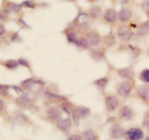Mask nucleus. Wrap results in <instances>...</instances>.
<instances>
[{"mask_svg":"<svg viewBox=\"0 0 149 140\" xmlns=\"http://www.w3.org/2000/svg\"><path fill=\"white\" fill-rule=\"evenodd\" d=\"M125 131L119 125H114L111 128L110 134L113 139H120L125 136Z\"/></svg>","mask_w":149,"mask_h":140,"instance_id":"20e7f679","label":"nucleus"},{"mask_svg":"<svg viewBox=\"0 0 149 140\" xmlns=\"http://www.w3.org/2000/svg\"><path fill=\"white\" fill-rule=\"evenodd\" d=\"M19 9H20V7L18 5H17L16 4H14V3H10L7 6V10L9 12H17L18 11Z\"/></svg>","mask_w":149,"mask_h":140,"instance_id":"aec40b11","label":"nucleus"},{"mask_svg":"<svg viewBox=\"0 0 149 140\" xmlns=\"http://www.w3.org/2000/svg\"><path fill=\"white\" fill-rule=\"evenodd\" d=\"M3 108H4V103H3L2 100H0V111H1Z\"/></svg>","mask_w":149,"mask_h":140,"instance_id":"c756f323","label":"nucleus"},{"mask_svg":"<svg viewBox=\"0 0 149 140\" xmlns=\"http://www.w3.org/2000/svg\"><path fill=\"white\" fill-rule=\"evenodd\" d=\"M76 113H77V116L84 119V118L87 117L90 114V110L88 108H87V107H80L77 108Z\"/></svg>","mask_w":149,"mask_h":140,"instance_id":"9b49d317","label":"nucleus"},{"mask_svg":"<svg viewBox=\"0 0 149 140\" xmlns=\"http://www.w3.org/2000/svg\"><path fill=\"white\" fill-rule=\"evenodd\" d=\"M138 32L141 35L147 34L149 32V22L141 23L139 26V28H138Z\"/></svg>","mask_w":149,"mask_h":140,"instance_id":"dca6fc26","label":"nucleus"},{"mask_svg":"<svg viewBox=\"0 0 149 140\" xmlns=\"http://www.w3.org/2000/svg\"><path fill=\"white\" fill-rule=\"evenodd\" d=\"M143 8L146 12L149 13V0H146L143 4Z\"/></svg>","mask_w":149,"mask_h":140,"instance_id":"393cba45","label":"nucleus"},{"mask_svg":"<svg viewBox=\"0 0 149 140\" xmlns=\"http://www.w3.org/2000/svg\"><path fill=\"white\" fill-rule=\"evenodd\" d=\"M68 140H82V138H81L79 135L75 134L70 137L68 139Z\"/></svg>","mask_w":149,"mask_h":140,"instance_id":"a878e982","label":"nucleus"},{"mask_svg":"<svg viewBox=\"0 0 149 140\" xmlns=\"http://www.w3.org/2000/svg\"><path fill=\"white\" fill-rule=\"evenodd\" d=\"M9 90V87L7 85H0V94H6Z\"/></svg>","mask_w":149,"mask_h":140,"instance_id":"b1692460","label":"nucleus"},{"mask_svg":"<svg viewBox=\"0 0 149 140\" xmlns=\"http://www.w3.org/2000/svg\"><path fill=\"white\" fill-rule=\"evenodd\" d=\"M24 4L26 6V7H33V6H34L33 3L31 2V1H25Z\"/></svg>","mask_w":149,"mask_h":140,"instance_id":"cd10ccee","label":"nucleus"},{"mask_svg":"<svg viewBox=\"0 0 149 140\" xmlns=\"http://www.w3.org/2000/svg\"><path fill=\"white\" fill-rule=\"evenodd\" d=\"M119 74L122 77L125 78H130L132 76L133 73H132V71L130 69V68H124V69L119 70Z\"/></svg>","mask_w":149,"mask_h":140,"instance_id":"2eb2a0df","label":"nucleus"},{"mask_svg":"<svg viewBox=\"0 0 149 140\" xmlns=\"http://www.w3.org/2000/svg\"><path fill=\"white\" fill-rule=\"evenodd\" d=\"M4 32H5V29H4V26L2 25H0V36L4 34Z\"/></svg>","mask_w":149,"mask_h":140,"instance_id":"c85d7f7f","label":"nucleus"},{"mask_svg":"<svg viewBox=\"0 0 149 140\" xmlns=\"http://www.w3.org/2000/svg\"><path fill=\"white\" fill-rule=\"evenodd\" d=\"M22 85L23 87H25L26 89H30L31 88L32 86H33V81H31V79H28L26 81H23L22 83Z\"/></svg>","mask_w":149,"mask_h":140,"instance_id":"5701e85b","label":"nucleus"},{"mask_svg":"<svg viewBox=\"0 0 149 140\" xmlns=\"http://www.w3.org/2000/svg\"><path fill=\"white\" fill-rule=\"evenodd\" d=\"M90 12V15H92V17L93 16V17H97L100 15V14H101V10H100V9L98 8V7H95V8L91 9Z\"/></svg>","mask_w":149,"mask_h":140,"instance_id":"6ab92c4d","label":"nucleus"},{"mask_svg":"<svg viewBox=\"0 0 149 140\" xmlns=\"http://www.w3.org/2000/svg\"><path fill=\"white\" fill-rule=\"evenodd\" d=\"M106 105L108 110L113 111L119 106V100L113 97H108L106 99Z\"/></svg>","mask_w":149,"mask_h":140,"instance_id":"423d86ee","label":"nucleus"},{"mask_svg":"<svg viewBox=\"0 0 149 140\" xmlns=\"http://www.w3.org/2000/svg\"><path fill=\"white\" fill-rule=\"evenodd\" d=\"M95 83V84L99 87V88H104L106 86V84H107L108 80L106 79V78H100V79L97 80Z\"/></svg>","mask_w":149,"mask_h":140,"instance_id":"f3484780","label":"nucleus"},{"mask_svg":"<svg viewBox=\"0 0 149 140\" xmlns=\"http://www.w3.org/2000/svg\"><path fill=\"white\" fill-rule=\"evenodd\" d=\"M48 115L53 120H58L61 116V112L56 107H52L48 110Z\"/></svg>","mask_w":149,"mask_h":140,"instance_id":"f8f14e48","label":"nucleus"},{"mask_svg":"<svg viewBox=\"0 0 149 140\" xmlns=\"http://www.w3.org/2000/svg\"><path fill=\"white\" fill-rule=\"evenodd\" d=\"M103 17L106 21L109 22V23H113V22L116 21L117 15H116V12L115 10L110 9V10H107L105 12Z\"/></svg>","mask_w":149,"mask_h":140,"instance_id":"6e6552de","label":"nucleus"},{"mask_svg":"<svg viewBox=\"0 0 149 140\" xmlns=\"http://www.w3.org/2000/svg\"><path fill=\"white\" fill-rule=\"evenodd\" d=\"M118 36L122 41H128L132 38V32L127 26H122L118 30Z\"/></svg>","mask_w":149,"mask_h":140,"instance_id":"f257e3e1","label":"nucleus"},{"mask_svg":"<svg viewBox=\"0 0 149 140\" xmlns=\"http://www.w3.org/2000/svg\"><path fill=\"white\" fill-rule=\"evenodd\" d=\"M83 137L84 140H97V137L95 132L93 130H87L83 134Z\"/></svg>","mask_w":149,"mask_h":140,"instance_id":"ddd939ff","label":"nucleus"},{"mask_svg":"<svg viewBox=\"0 0 149 140\" xmlns=\"http://www.w3.org/2000/svg\"><path fill=\"white\" fill-rule=\"evenodd\" d=\"M144 123H145L146 126L149 129V113H148L146 116L145 120H144Z\"/></svg>","mask_w":149,"mask_h":140,"instance_id":"bb28decb","label":"nucleus"},{"mask_svg":"<svg viewBox=\"0 0 149 140\" xmlns=\"http://www.w3.org/2000/svg\"><path fill=\"white\" fill-rule=\"evenodd\" d=\"M119 116L124 119L129 120V119H132V117L133 116V112L129 107H123L119 111Z\"/></svg>","mask_w":149,"mask_h":140,"instance_id":"1a4fd4ad","label":"nucleus"},{"mask_svg":"<svg viewBox=\"0 0 149 140\" xmlns=\"http://www.w3.org/2000/svg\"><path fill=\"white\" fill-rule=\"evenodd\" d=\"M87 41L88 42V44H90L93 45V46H96V45H97L100 43V38L96 33H91L87 35Z\"/></svg>","mask_w":149,"mask_h":140,"instance_id":"9d476101","label":"nucleus"},{"mask_svg":"<svg viewBox=\"0 0 149 140\" xmlns=\"http://www.w3.org/2000/svg\"><path fill=\"white\" fill-rule=\"evenodd\" d=\"M138 93L142 98L148 99L149 98V88L147 87H140L138 89Z\"/></svg>","mask_w":149,"mask_h":140,"instance_id":"4468645a","label":"nucleus"},{"mask_svg":"<svg viewBox=\"0 0 149 140\" xmlns=\"http://www.w3.org/2000/svg\"><path fill=\"white\" fill-rule=\"evenodd\" d=\"M132 87H131L130 83L128 81H124L121 83L118 87V94L122 97H126L130 93Z\"/></svg>","mask_w":149,"mask_h":140,"instance_id":"f03ea898","label":"nucleus"},{"mask_svg":"<svg viewBox=\"0 0 149 140\" xmlns=\"http://www.w3.org/2000/svg\"><path fill=\"white\" fill-rule=\"evenodd\" d=\"M132 17V11L130 9H122L118 13V18L120 21L126 22L129 20Z\"/></svg>","mask_w":149,"mask_h":140,"instance_id":"39448f33","label":"nucleus"},{"mask_svg":"<svg viewBox=\"0 0 149 140\" xmlns=\"http://www.w3.org/2000/svg\"><path fill=\"white\" fill-rule=\"evenodd\" d=\"M130 140H141L143 137L142 130L138 128H132L130 129L127 133Z\"/></svg>","mask_w":149,"mask_h":140,"instance_id":"7ed1b4c3","label":"nucleus"},{"mask_svg":"<svg viewBox=\"0 0 149 140\" xmlns=\"http://www.w3.org/2000/svg\"><path fill=\"white\" fill-rule=\"evenodd\" d=\"M141 79L145 82H149V70L146 69L144 70L142 73H141Z\"/></svg>","mask_w":149,"mask_h":140,"instance_id":"412c9836","label":"nucleus"},{"mask_svg":"<svg viewBox=\"0 0 149 140\" xmlns=\"http://www.w3.org/2000/svg\"><path fill=\"white\" fill-rule=\"evenodd\" d=\"M5 66L7 67L9 69H14V68H17V62L15 60H10L7 61L5 62Z\"/></svg>","mask_w":149,"mask_h":140,"instance_id":"a211bd4d","label":"nucleus"},{"mask_svg":"<svg viewBox=\"0 0 149 140\" xmlns=\"http://www.w3.org/2000/svg\"><path fill=\"white\" fill-rule=\"evenodd\" d=\"M146 140H149V137H148L146 138Z\"/></svg>","mask_w":149,"mask_h":140,"instance_id":"7c9ffc66","label":"nucleus"},{"mask_svg":"<svg viewBox=\"0 0 149 140\" xmlns=\"http://www.w3.org/2000/svg\"><path fill=\"white\" fill-rule=\"evenodd\" d=\"M57 126L64 132H67L71 127V120L69 119H59L57 121Z\"/></svg>","mask_w":149,"mask_h":140,"instance_id":"0eeeda50","label":"nucleus"},{"mask_svg":"<svg viewBox=\"0 0 149 140\" xmlns=\"http://www.w3.org/2000/svg\"><path fill=\"white\" fill-rule=\"evenodd\" d=\"M17 103L19 105L22 106V107H25V106L28 105V100L26 98H25L24 97H20V98L17 99Z\"/></svg>","mask_w":149,"mask_h":140,"instance_id":"4be33fe9","label":"nucleus"}]
</instances>
